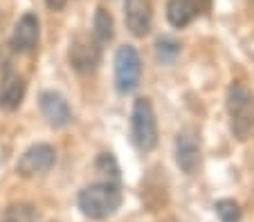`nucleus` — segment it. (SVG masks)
Instances as JSON below:
<instances>
[{
  "mask_svg": "<svg viewBox=\"0 0 254 222\" xmlns=\"http://www.w3.org/2000/svg\"><path fill=\"white\" fill-rule=\"evenodd\" d=\"M77 204H79V211L86 218L104 220V218L113 216L122 207V191L117 186V182H113V179L95 182L79 191Z\"/></svg>",
  "mask_w": 254,
  "mask_h": 222,
  "instance_id": "nucleus-1",
  "label": "nucleus"
},
{
  "mask_svg": "<svg viewBox=\"0 0 254 222\" xmlns=\"http://www.w3.org/2000/svg\"><path fill=\"white\" fill-rule=\"evenodd\" d=\"M227 117L230 131L239 141H245L254 131V94L243 81H232L227 88Z\"/></svg>",
  "mask_w": 254,
  "mask_h": 222,
  "instance_id": "nucleus-2",
  "label": "nucleus"
},
{
  "mask_svg": "<svg viewBox=\"0 0 254 222\" xmlns=\"http://www.w3.org/2000/svg\"><path fill=\"white\" fill-rule=\"evenodd\" d=\"M130 135H133V144L142 153H151L158 146V119H155L153 103L149 99L142 97L133 103Z\"/></svg>",
  "mask_w": 254,
  "mask_h": 222,
  "instance_id": "nucleus-3",
  "label": "nucleus"
},
{
  "mask_svg": "<svg viewBox=\"0 0 254 222\" xmlns=\"http://www.w3.org/2000/svg\"><path fill=\"white\" fill-rule=\"evenodd\" d=\"M142 81V58L133 45H122L115 52V88L120 94H130Z\"/></svg>",
  "mask_w": 254,
  "mask_h": 222,
  "instance_id": "nucleus-4",
  "label": "nucleus"
},
{
  "mask_svg": "<svg viewBox=\"0 0 254 222\" xmlns=\"http://www.w3.org/2000/svg\"><path fill=\"white\" fill-rule=\"evenodd\" d=\"M101 61V47L95 36L77 34L70 41V63L79 74H90Z\"/></svg>",
  "mask_w": 254,
  "mask_h": 222,
  "instance_id": "nucleus-5",
  "label": "nucleus"
},
{
  "mask_svg": "<svg viewBox=\"0 0 254 222\" xmlns=\"http://www.w3.org/2000/svg\"><path fill=\"white\" fill-rule=\"evenodd\" d=\"M57 162V153L50 144H34L20 155L18 164H16V173L20 178H36V175H45Z\"/></svg>",
  "mask_w": 254,
  "mask_h": 222,
  "instance_id": "nucleus-6",
  "label": "nucleus"
},
{
  "mask_svg": "<svg viewBox=\"0 0 254 222\" xmlns=\"http://www.w3.org/2000/svg\"><path fill=\"white\" fill-rule=\"evenodd\" d=\"M176 164L187 175L200 169V139L193 128H185L176 137Z\"/></svg>",
  "mask_w": 254,
  "mask_h": 222,
  "instance_id": "nucleus-7",
  "label": "nucleus"
},
{
  "mask_svg": "<svg viewBox=\"0 0 254 222\" xmlns=\"http://www.w3.org/2000/svg\"><path fill=\"white\" fill-rule=\"evenodd\" d=\"M39 108H41V115L48 121L50 128H63V126H67L72 121L70 103L65 101L63 94H59V92H54V90L41 92Z\"/></svg>",
  "mask_w": 254,
  "mask_h": 222,
  "instance_id": "nucleus-8",
  "label": "nucleus"
},
{
  "mask_svg": "<svg viewBox=\"0 0 254 222\" xmlns=\"http://www.w3.org/2000/svg\"><path fill=\"white\" fill-rule=\"evenodd\" d=\"M124 20L133 36H137V39L146 36L153 27V5H151V0H126Z\"/></svg>",
  "mask_w": 254,
  "mask_h": 222,
  "instance_id": "nucleus-9",
  "label": "nucleus"
},
{
  "mask_svg": "<svg viewBox=\"0 0 254 222\" xmlns=\"http://www.w3.org/2000/svg\"><path fill=\"white\" fill-rule=\"evenodd\" d=\"M39 34H41V25L36 14H32V11L23 14L14 27V34H11V41H9L11 49L18 54L34 52V47L39 43Z\"/></svg>",
  "mask_w": 254,
  "mask_h": 222,
  "instance_id": "nucleus-10",
  "label": "nucleus"
},
{
  "mask_svg": "<svg viewBox=\"0 0 254 222\" xmlns=\"http://www.w3.org/2000/svg\"><path fill=\"white\" fill-rule=\"evenodd\" d=\"M27 92V83L20 74L16 72H5L2 81H0V108L7 112H14L20 108Z\"/></svg>",
  "mask_w": 254,
  "mask_h": 222,
  "instance_id": "nucleus-11",
  "label": "nucleus"
},
{
  "mask_svg": "<svg viewBox=\"0 0 254 222\" xmlns=\"http://www.w3.org/2000/svg\"><path fill=\"white\" fill-rule=\"evenodd\" d=\"M198 14H200V5L196 0H169L167 2V20L176 29L191 25Z\"/></svg>",
  "mask_w": 254,
  "mask_h": 222,
  "instance_id": "nucleus-12",
  "label": "nucleus"
},
{
  "mask_svg": "<svg viewBox=\"0 0 254 222\" xmlns=\"http://www.w3.org/2000/svg\"><path fill=\"white\" fill-rule=\"evenodd\" d=\"M115 29V25H113V16L108 14V11L104 9V7H99L95 14V23H92V36H95V41L99 45H106L113 41V32Z\"/></svg>",
  "mask_w": 254,
  "mask_h": 222,
  "instance_id": "nucleus-13",
  "label": "nucleus"
},
{
  "mask_svg": "<svg viewBox=\"0 0 254 222\" xmlns=\"http://www.w3.org/2000/svg\"><path fill=\"white\" fill-rule=\"evenodd\" d=\"M2 222H39V213L27 202H14L2 211Z\"/></svg>",
  "mask_w": 254,
  "mask_h": 222,
  "instance_id": "nucleus-14",
  "label": "nucleus"
},
{
  "mask_svg": "<svg viewBox=\"0 0 254 222\" xmlns=\"http://www.w3.org/2000/svg\"><path fill=\"white\" fill-rule=\"evenodd\" d=\"M180 54V43H178L176 39H171V36H162V39H158V43H155V56H158L160 63H173L176 61V56Z\"/></svg>",
  "mask_w": 254,
  "mask_h": 222,
  "instance_id": "nucleus-15",
  "label": "nucleus"
},
{
  "mask_svg": "<svg viewBox=\"0 0 254 222\" xmlns=\"http://www.w3.org/2000/svg\"><path fill=\"white\" fill-rule=\"evenodd\" d=\"M214 209L216 216L221 218V222H241V218H243V211H241L239 202H234V200H218L214 204Z\"/></svg>",
  "mask_w": 254,
  "mask_h": 222,
  "instance_id": "nucleus-16",
  "label": "nucleus"
},
{
  "mask_svg": "<svg viewBox=\"0 0 254 222\" xmlns=\"http://www.w3.org/2000/svg\"><path fill=\"white\" fill-rule=\"evenodd\" d=\"M97 171H99L101 175H111L113 178V182L115 179H120V166H117V162H115V157L113 155H108V153H104V155H99V160H97Z\"/></svg>",
  "mask_w": 254,
  "mask_h": 222,
  "instance_id": "nucleus-17",
  "label": "nucleus"
},
{
  "mask_svg": "<svg viewBox=\"0 0 254 222\" xmlns=\"http://www.w3.org/2000/svg\"><path fill=\"white\" fill-rule=\"evenodd\" d=\"M45 5H48V9H52V11H61L63 7L67 5V0H45Z\"/></svg>",
  "mask_w": 254,
  "mask_h": 222,
  "instance_id": "nucleus-18",
  "label": "nucleus"
}]
</instances>
